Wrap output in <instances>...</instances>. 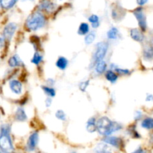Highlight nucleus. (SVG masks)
Returning <instances> with one entry per match:
<instances>
[{"instance_id": "obj_1", "label": "nucleus", "mask_w": 153, "mask_h": 153, "mask_svg": "<svg viewBox=\"0 0 153 153\" xmlns=\"http://www.w3.org/2000/svg\"><path fill=\"white\" fill-rule=\"evenodd\" d=\"M97 126L98 132L105 137L111 135L122 128L120 124L112 121L111 120L106 117H102L98 120L97 122Z\"/></svg>"}, {"instance_id": "obj_2", "label": "nucleus", "mask_w": 153, "mask_h": 153, "mask_svg": "<svg viewBox=\"0 0 153 153\" xmlns=\"http://www.w3.org/2000/svg\"><path fill=\"white\" fill-rule=\"evenodd\" d=\"M0 147L1 150L4 153H10L13 150V143L10 136V127L7 125L2 126L1 128Z\"/></svg>"}, {"instance_id": "obj_3", "label": "nucleus", "mask_w": 153, "mask_h": 153, "mask_svg": "<svg viewBox=\"0 0 153 153\" xmlns=\"http://www.w3.org/2000/svg\"><path fill=\"white\" fill-rule=\"evenodd\" d=\"M45 23H46V19L44 16L40 12H35L28 16L25 25L27 28L31 31H37L43 28L45 25Z\"/></svg>"}, {"instance_id": "obj_4", "label": "nucleus", "mask_w": 153, "mask_h": 153, "mask_svg": "<svg viewBox=\"0 0 153 153\" xmlns=\"http://www.w3.org/2000/svg\"><path fill=\"white\" fill-rule=\"evenodd\" d=\"M108 49V44L106 42H100L96 45L95 52L94 54V61L96 63L103 61Z\"/></svg>"}, {"instance_id": "obj_5", "label": "nucleus", "mask_w": 153, "mask_h": 153, "mask_svg": "<svg viewBox=\"0 0 153 153\" xmlns=\"http://www.w3.org/2000/svg\"><path fill=\"white\" fill-rule=\"evenodd\" d=\"M134 15L135 16L136 19L138 22L139 27L141 28L142 31H146V18L144 13L141 8L136 9L134 11Z\"/></svg>"}, {"instance_id": "obj_6", "label": "nucleus", "mask_w": 153, "mask_h": 153, "mask_svg": "<svg viewBox=\"0 0 153 153\" xmlns=\"http://www.w3.org/2000/svg\"><path fill=\"white\" fill-rule=\"evenodd\" d=\"M16 28H17V26H16V24L13 23V22H10L4 27V30H3L2 36L5 39L10 40L14 34Z\"/></svg>"}, {"instance_id": "obj_7", "label": "nucleus", "mask_w": 153, "mask_h": 153, "mask_svg": "<svg viewBox=\"0 0 153 153\" xmlns=\"http://www.w3.org/2000/svg\"><path fill=\"white\" fill-rule=\"evenodd\" d=\"M9 88L15 94L19 95L22 93V85L19 81L16 79H12L9 82Z\"/></svg>"}, {"instance_id": "obj_8", "label": "nucleus", "mask_w": 153, "mask_h": 153, "mask_svg": "<svg viewBox=\"0 0 153 153\" xmlns=\"http://www.w3.org/2000/svg\"><path fill=\"white\" fill-rule=\"evenodd\" d=\"M38 140L39 136L37 132H33L28 137V143H27V147H28V150L32 151L35 149L37 143H38Z\"/></svg>"}, {"instance_id": "obj_9", "label": "nucleus", "mask_w": 153, "mask_h": 153, "mask_svg": "<svg viewBox=\"0 0 153 153\" xmlns=\"http://www.w3.org/2000/svg\"><path fill=\"white\" fill-rule=\"evenodd\" d=\"M39 8L46 12H52L55 9V4L50 0H42L39 4Z\"/></svg>"}, {"instance_id": "obj_10", "label": "nucleus", "mask_w": 153, "mask_h": 153, "mask_svg": "<svg viewBox=\"0 0 153 153\" xmlns=\"http://www.w3.org/2000/svg\"><path fill=\"white\" fill-rule=\"evenodd\" d=\"M103 141L107 144H110L114 147H120L121 143V139L115 136H107L103 139Z\"/></svg>"}, {"instance_id": "obj_11", "label": "nucleus", "mask_w": 153, "mask_h": 153, "mask_svg": "<svg viewBox=\"0 0 153 153\" xmlns=\"http://www.w3.org/2000/svg\"><path fill=\"white\" fill-rule=\"evenodd\" d=\"M130 35L134 40L137 42H142L144 40V36L141 31L137 28H133L130 31Z\"/></svg>"}, {"instance_id": "obj_12", "label": "nucleus", "mask_w": 153, "mask_h": 153, "mask_svg": "<svg viewBox=\"0 0 153 153\" xmlns=\"http://www.w3.org/2000/svg\"><path fill=\"white\" fill-rule=\"evenodd\" d=\"M27 118H28V117H27L25 110L21 107L17 108L16 112H15V119L17 121L23 122V121L26 120Z\"/></svg>"}, {"instance_id": "obj_13", "label": "nucleus", "mask_w": 153, "mask_h": 153, "mask_svg": "<svg viewBox=\"0 0 153 153\" xmlns=\"http://www.w3.org/2000/svg\"><path fill=\"white\" fill-rule=\"evenodd\" d=\"M8 64L10 67H18V66L22 65V61L20 59L19 56L18 55H14L12 57H10L8 61Z\"/></svg>"}, {"instance_id": "obj_14", "label": "nucleus", "mask_w": 153, "mask_h": 153, "mask_svg": "<svg viewBox=\"0 0 153 153\" xmlns=\"http://www.w3.org/2000/svg\"><path fill=\"white\" fill-rule=\"evenodd\" d=\"M107 66H108L107 64H106V62L104 61V60L96 63L95 64L96 73H98V74H102V73H103L105 71L106 69H107Z\"/></svg>"}, {"instance_id": "obj_15", "label": "nucleus", "mask_w": 153, "mask_h": 153, "mask_svg": "<svg viewBox=\"0 0 153 153\" xmlns=\"http://www.w3.org/2000/svg\"><path fill=\"white\" fill-rule=\"evenodd\" d=\"M120 36L119 30L116 27H112L107 31V37L109 40H117Z\"/></svg>"}, {"instance_id": "obj_16", "label": "nucleus", "mask_w": 153, "mask_h": 153, "mask_svg": "<svg viewBox=\"0 0 153 153\" xmlns=\"http://www.w3.org/2000/svg\"><path fill=\"white\" fill-rule=\"evenodd\" d=\"M68 65V61L64 57L61 56L58 58V59L56 61V67H58L59 70H64L67 67Z\"/></svg>"}, {"instance_id": "obj_17", "label": "nucleus", "mask_w": 153, "mask_h": 153, "mask_svg": "<svg viewBox=\"0 0 153 153\" xmlns=\"http://www.w3.org/2000/svg\"><path fill=\"white\" fill-rule=\"evenodd\" d=\"M87 130L88 132L90 133H94L96 131H97V123H96V120L94 118H91L89 120L87 123L86 126Z\"/></svg>"}, {"instance_id": "obj_18", "label": "nucleus", "mask_w": 153, "mask_h": 153, "mask_svg": "<svg viewBox=\"0 0 153 153\" xmlns=\"http://www.w3.org/2000/svg\"><path fill=\"white\" fill-rule=\"evenodd\" d=\"M110 67H111V70H113V71L115 72V73H118V74L127 75L129 73V70H127V69L120 68V67H119L117 65H116L115 64H111Z\"/></svg>"}, {"instance_id": "obj_19", "label": "nucleus", "mask_w": 153, "mask_h": 153, "mask_svg": "<svg viewBox=\"0 0 153 153\" xmlns=\"http://www.w3.org/2000/svg\"><path fill=\"white\" fill-rule=\"evenodd\" d=\"M90 28L89 25L86 22H82L80 24L79 27V30H78V34H80V35H85V34H88L89 33Z\"/></svg>"}, {"instance_id": "obj_20", "label": "nucleus", "mask_w": 153, "mask_h": 153, "mask_svg": "<svg viewBox=\"0 0 153 153\" xmlns=\"http://www.w3.org/2000/svg\"><path fill=\"white\" fill-rule=\"evenodd\" d=\"M105 78L108 81H109L111 83H115L117 82L118 79L117 75L116 74L115 72H114L113 70H108L105 73Z\"/></svg>"}, {"instance_id": "obj_21", "label": "nucleus", "mask_w": 153, "mask_h": 153, "mask_svg": "<svg viewBox=\"0 0 153 153\" xmlns=\"http://www.w3.org/2000/svg\"><path fill=\"white\" fill-rule=\"evenodd\" d=\"M141 127L145 129H152L153 128V118L147 117L143 120L141 122Z\"/></svg>"}, {"instance_id": "obj_22", "label": "nucleus", "mask_w": 153, "mask_h": 153, "mask_svg": "<svg viewBox=\"0 0 153 153\" xmlns=\"http://www.w3.org/2000/svg\"><path fill=\"white\" fill-rule=\"evenodd\" d=\"M88 21L91 23L94 28H98L100 25V17L96 14H92L88 17Z\"/></svg>"}, {"instance_id": "obj_23", "label": "nucleus", "mask_w": 153, "mask_h": 153, "mask_svg": "<svg viewBox=\"0 0 153 153\" xmlns=\"http://www.w3.org/2000/svg\"><path fill=\"white\" fill-rule=\"evenodd\" d=\"M96 37H97V34H96L95 31H90L85 37V43L87 45H90L91 43H94V41L95 40Z\"/></svg>"}, {"instance_id": "obj_24", "label": "nucleus", "mask_w": 153, "mask_h": 153, "mask_svg": "<svg viewBox=\"0 0 153 153\" xmlns=\"http://www.w3.org/2000/svg\"><path fill=\"white\" fill-rule=\"evenodd\" d=\"M18 0H1V5L3 8L9 9L13 7Z\"/></svg>"}, {"instance_id": "obj_25", "label": "nucleus", "mask_w": 153, "mask_h": 153, "mask_svg": "<svg viewBox=\"0 0 153 153\" xmlns=\"http://www.w3.org/2000/svg\"><path fill=\"white\" fill-rule=\"evenodd\" d=\"M42 89L49 97H54L55 96V91L53 88L49 86H42Z\"/></svg>"}, {"instance_id": "obj_26", "label": "nucleus", "mask_w": 153, "mask_h": 153, "mask_svg": "<svg viewBox=\"0 0 153 153\" xmlns=\"http://www.w3.org/2000/svg\"><path fill=\"white\" fill-rule=\"evenodd\" d=\"M143 57H144L146 59L149 60L152 59L153 58V49L151 46L146 48L143 51Z\"/></svg>"}, {"instance_id": "obj_27", "label": "nucleus", "mask_w": 153, "mask_h": 153, "mask_svg": "<svg viewBox=\"0 0 153 153\" xmlns=\"http://www.w3.org/2000/svg\"><path fill=\"white\" fill-rule=\"evenodd\" d=\"M42 61H43V56L39 52H35L34 54L32 59H31V63L35 64V65H38Z\"/></svg>"}, {"instance_id": "obj_28", "label": "nucleus", "mask_w": 153, "mask_h": 153, "mask_svg": "<svg viewBox=\"0 0 153 153\" xmlns=\"http://www.w3.org/2000/svg\"><path fill=\"white\" fill-rule=\"evenodd\" d=\"M55 117H56L57 119L60 120L61 121H65L67 120V116H66V114L64 113V111L62 110H58L55 113Z\"/></svg>"}, {"instance_id": "obj_29", "label": "nucleus", "mask_w": 153, "mask_h": 153, "mask_svg": "<svg viewBox=\"0 0 153 153\" xmlns=\"http://www.w3.org/2000/svg\"><path fill=\"white\" fill-rule=\"evenodd\" d=\"M89 85V81H85V82H82L79 84V89L82 91H86L87 88Z\"/></svg>"}, {"instance_id": "obj_30", "label": "nucleus", "mask_w": 153, "mask_h": 153, "mask_svg": "<svg viewBox=\"0 0 153 153\" xmlns=\"http://www.w3.org/2000/svg\"><path fill=\"white\" fill-rule=\"evenodd\" d=\"M142 117V112L140 111H136L135 113H134V120H140V117Z\"/></svg>"}, {"instance_id": "obj_31", "label": "nucleus", "mask_w": 153, "mask_h": 153, "mask_svg": "<svg viewBox=\"0 0 153 153\" xmlns=\"http://www.w3.org/2000/svg\"><path fill=\"white\" fill-rule=\"evenodd\" d=\"M51 104H52V100H51L50 97H48L47 99L45 101V105H46V108H49L50 107Z\"/></svg>"}, {"instance_id": "obj_32", "label": "nucleus", "mask_w": 153, "mask_h": 153, "mask_svg": "<svg viewBox=\"0 0 153 153\" xmlns=\"http://www.w3.org/2000/svg\"><path fill=\"white\" fill-rule=\"evenodd\" d=\"M146 102H152L153 101V95H152V94H146Z\"/></svg>"}, {"instance_id": "obj_33", "label": "nucleus", "mask_w": 153, "mask_h": 153, "mask_svg": "<svg viewBox=\"0 0 153 153\" xmlns=\"http://www.w3.org/2000/svg\"><path fill=\"white\" fill-rule=\"evenodd\" d=\"M136 1H137V3L139 4V5L142 6V5H144L145 4H146L148 0H136Z\"/></svg>"}, {"instance_id": "obj_34", "label": "nucleus", "mask_w": 153, "mask_h": 153, "mask_svg": "<svg viewBox=\"0 0 153 153\" xmlns=\"http://www.w3.org/2000/svg\"><path fill=\"white\" fill-rule=\"evenodd\" d=\"M97 153H111V152H109V151H108V150H106V149H100V150H99Z\"/></svg>"}, {"instance_id": "obj_35", "label": "nucleus", "mask_w": 153, "mask_h": 153, "mask_svg": "<svg viewBox=\"0 0 153 153\" xmlns=\"http://www.w3.org/2000/svg\"><path fill=\"white\" fill-rule=\"evenodd\" d=\"M133 153H143V150L142 149H140V148H139L138 149H137L136 151H134Z\"/></svg>"}, {"instance_id": "obj_36", "label": "nucleus", "mask_w": 153, "mask_h": 153, "mask_svg": "<svg viewBox=\"0 0 153 153\" xmlns=\"http://www.w3.org/2000/svg\"><path fill=\"white\" fill-rule=\"evenodd\" d=\"M71 153H76V152H71Z\"/></svg>"}]
</instances>
